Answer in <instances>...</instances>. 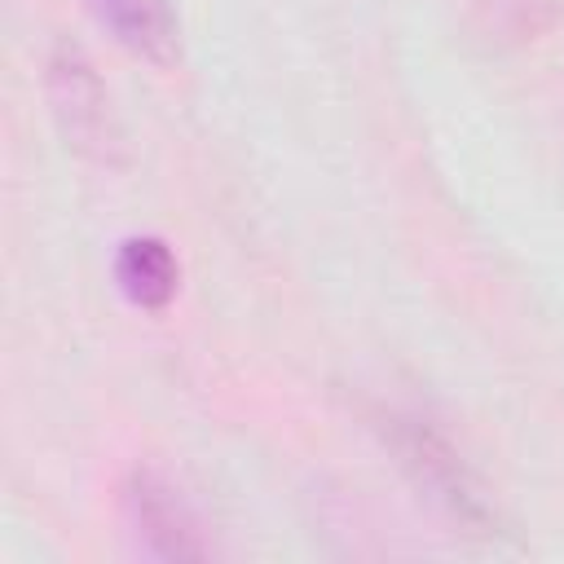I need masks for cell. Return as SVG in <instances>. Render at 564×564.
Masks as SVG:
<instances>
[{
  "label": "cell",
  "mask_w": 564,
  "mask_h": 564,
  "mask_svg": "<svg viewBox=\"0 0 564 564\" xmlns=\"http://www.w3.org/2000/svg\"><path fill=\"white\" fill-rule=\"evenodd\" d=\"M48 101L53 115L75 150L88 154H110L115 150V119H110V97L88 66V57L70 44H57L48 57Z\"/></svg>",
  "instance_id": "obj_3"
},
{
  "label": "cell",
  "mask_w": 564,
  "mask_h": 564,
  "mask_svg": "<svg viewBox=\"0 0 564 564\" xmlns=\"http://www.w3.org/2000/svg\"><path fill=\"white\" fill-rule=\"evenodd\" d=\"M123 507H128V524L137 529V538L154 555H163V560H203L212 551L194 507L185 502V494L167 476H159L150 467L132 471V480L123 485Z\"/></svg>",
  "instance_id": "obj_2"
},
{
  "label": "cell",
  "mask_w": 564,
  "mask_h": 564,
  "mask_svg": "<svg viewBox=\"0 0 564 564\" xmlns=\"http://www.w3.org/2000/svg\"><path fill=\"white\" fill-rule=\"evenodd\" d=\"M115 282L137 308H167L181 291V260L163 238L137 234L115 251Z\"/></svg>",
  "instance_id": "obj_6"
},
{
  "label": "cell",
  "mask_w": 564,
  "mask_h": 564,
  "mask_svg": "<svg viewBox=\"0 0 564 564\" xmlns=\"http://www.w3.org/2000/svg\"><path fill=\"white\" fill-rule=\"evenodd\" d=\"M101 31L115 35L128 53L167 66L181 53V26L167 0H84Z\"/></svg>",
  "instance_id": "obj_4"
},
{
  "label": "cell",
  "mask_w": 564,
  "mask_h": 564,
  "mask_svg": "<svg viewBox=\"0 0 564 564\" xmlns=\"http://www.w3.org/2000/svg\"><path fill=\"white\" fill-rule=\"evenodd\" d=\"M388 441L401 458V467L410 471V480L436 498L454 520L463 524H485L489 520V507L471 480V471L463 467V458L454 454V445L427 427V419H414V414H388Z\"/></svg>",
  "instance_id": "obj_1"
},
{
  "label": "cell",
  "mask_w": 564,
  "mask_h": 564,
  "mask_svg": "<svg viewBox=\"0 0 564 564\" xmlns=\"http://www.w3.org/2000/svg\"><path fill=\"white\" fill-rule=\"evenodd\" d=\"M564 22V0H471L467 31L476 44L507 53L542 40Z\"/></svg>",
  "instance_id": "obj_5"
}]
</instances>
